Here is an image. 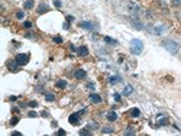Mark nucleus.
<instances>
[{"mask_svg": "<svg viewBox=\"0 0 181 136\" xmlns=\"http://www.w3.org/2000/svg\"><path fill=\"white\" fill-rule=\"evenodd\" d=\"M144 49V44H142V41L139 39H132L130 41V52H132L133 55H139L140 52Z\"/></svg>", "mask_w": 181, "mask_h": 136, "instance_id": "nucleus-1", "label": "nucleus"}, {"mask_svg": "<svg viewBox=\"0 0 181 136\" xmlns=\"http://www.w3.org/2000/svg\"><path fill=\"white\" fill-rule=\"evenodd\" d=\"M162 46L167 49V51H170L171 54H175V52L178 51V44H177V42H174V41H171V39H165V41H164Z\"/></svg>", "mask_w": 181, "mask_h": 136, "instance_id": "nucleus-2", "label": "nucleus"}, {"mask_svg": "<svg viewBox=\"0 0 181 136\" xmlns=\"http://www.w3.org/2000/svg\"><path fill=\"white\" fill-rule=\"evenodd\" d=\"M15 62L18 65H26V64L29 62V55L28 54H19V55H16Z\"/></svg>", "mask_w": 181, "mask_h": 136, "instance_id": "nucleus-3", "label": "nucleus"}, {"mask_svg": "<svg viewBox=\"0 0 181 136\" xmlns=\"http://www.w3.org/2000/svg\"><path fill=\"white\" fill-rule=\"evenodd\" d=\"M68 122H70L71 125H78V122H80V114L78 113H73L68 117Z\"/></svg>", "mask_w": 181, "mask_h": 136, "instance_id": "nucleus-4", "label": "nucleus"}, {"mask_svg": "<svg viewBox=\"0 0 181 136\" xmlns=\"http://www.w3.org/2000/svg\"><path fill=\"white\" fill-rule=\"evenodd\" d=\"M46 12H49V6L46 3H41L39 6H38V13H39V15L46 13Z\"/></svg>", "mask_w": 181, "mask_h": 136, "instance_id": "nucleus-5", "label": "nucleus"}, {"mask_svg": "<svg viewBox=\"0 0 181 136\" xmlns=\"http://www.w3.org/2000/svg\"><path fill=\"white\" fill-rule=\"evenodd\" d=\"M85 75H87V74H85L84 70H77L74 73V77L77 78V80H83V78H85Z\"/></svg>", "mask_w": 181, "mask_h": 136, "instance_id": "nucleus-6", "label": "nucleus"}, {"mask_svg": "<svg viewBox=\"0 0 181 136\" xmlns=\"http://www.w3.org/2000/svg\"><path fill=\"white\" fill-rule=\"evenodd\" d=\"M78 55L80 57H87L89 55V49H87V46H80V48L77 49Z\"/></svg>", "mask_w": 181, "mask_h": 136, "instance_id": "nucleus-7", "label": "nucleus"}, {"mask_svg": "<svg viewBox=\"0 0 181 136\" xmlns=\"http://www.w3.org/2000/svg\"><path fill=\"white\" fill-rule=\"evenodd\" d=\"M90 101H93V103H100L101 101V97L99 96V94H90Z\"/></svg>", "mask_w": 181, "mask_h": 136, "instance_id": "nucleus-8", "label": "nucleus"}, {"mask_svg": "<svg viewBox=\"0 0 181 136\" xmlns=\"http://www.w3.org/2000/svg\"><path fill=\"white\" fill-rule=\"evenodd\" d=\"M129 114L132 116V117H139V116H140V110H139V109H136V107H133V109H130Z\"/></svg>", "mask_w": 181, "mask_h": 136, "instance_id": "nucleus-9", "label": "nucleus"}, {"mask_svg": "<svg viewBox=\"0 0 181 136\" xmlns=\"http://www.w3.org/2000/svg\"><path fill=\"white\" fill-rule=\"evenodd\" d=\"M33 6H35V2H33V0H26L25 3H23V7H25L26 10H29V9H32Z\"/></svg>", "mask_w": 181, "mask_h": 136, "instance_id": "nucleus-10", "label": "nucleus"}, {"mask_svg": "<svg viewBox=\"0 0 181 136\" xmlns=\"http://www.w3.org/2000/svg\"><path fill=\"white\" fill-rule=\"evenodd\" d=\"M132 91H133V87H132V85H126L125 90H123V94H125V96H130V94H132Z\"/></svg>", "mask_w": 181, "mask_h": 136, "instance_id": "nucleus-11", "label": "nucleus"}, {"mask_svg": "<svg viewBox=\"0 0 181 136\" xmlns=\"http://www.w3.org/2000/svg\"><path fill=\"white\" fill-rule=\"evenodd\" d=\"M107 119L110 122H115L116 119H117V114H116L115 111H109V113H107Z\"/></svg>", "mask_w": 181, "mask_h": 136, "instance_id": "nucleus-12", "label": "nucleus"}, {"mask_svg": "<svg viewBox=\"0 0 181 136\" xmlns=\"http://www.w3.org/2000/svg\"><path fill=\"white\" fill-rule=\"evenodd\" d=\"M80 26L81 28H84V29H93V23H90V22H81L80 23Z\"/></svg>", "mask_w": 181, "mask_h": 136, "instance_id": "nucleus-13", "label": "nucleus"}, {"mask_svg": "<svg viewBox=\"0 0 181 136\" xmlns=\"http://www.w3.org/2000/svg\"><path fill=\"white\" fill-rule=\"evenodd\" d=\"M122 81V78L119 77V75H113V77H110V84H116V83H120Z\"/></svg>", "mask_w": 181, "mask_h": 136, "instance_id": "nucleus-14", "label": "nucleus"}, {"mask_svg": "<svg viewBox=\"0 0 181 136\" xmlns=\"http://www.w3.org/2000/svg\"><path fill=\"white\" fill-rule=\"evenodd\" d=\"M57 87L58 88H65L67 87V81L65 80H59L58 83H57Z\"/></svg>", "mask_w": 181, "mask_h": 136, "instance_id": "nucleus-15", "label": "nucleus"}, {"mask_svg": "<svg viewBox=\"0 0 181 136\" xmlns=\"http://www.w3.org/2000/svg\"><path fill=\"white\" fill-rule=\"evenodd\" d=\"M104 42H107V44H112V45H117V41H116V39H112V38H109V36L104 38Z\"/></svg>", "mask_w": 181, "mask_h": 136, "instance_id": "nucleus-16", "label": "nucleus"}, {"mask_svg": "<svg viewBox=\"0 0 181 136\" xmlns=\"http://www.w3.org/2000/svg\"><path fill=\"white\" fill-rule=\"evenodd\" d=\"M16 65H18V64H12V62H9V64H7L9 70L13 71V73H16V71H18V67H16Z\"/></svg>", "mask_w": 181, "mask_h": 136, "instance_id": "nucleus-17", "label": "nucleus"}, {"mask_svg": "<svg viewBox=\"0 0 181 136\" xmlns=\"http://www.w3.org/2000/svg\"><path fill=\"white\" fill-rule=\"evenodd\" d=\"M101 132L103 133H112L113 132V127H110V126H104V127L101 129Z\"/></svg>", "mask_w": 181, "mask_h": 136, "instance_id": "nucleus-18", "label": "nucleus"}, {"mask_svg": "<svg viewBox=\"0 0 181 136\" xmlns=\"http://www.w3.org/2000/svg\"><path fill=\"white\" fill-rule=\"evenodd\" d=\"M45 99L48 100V101H54V100H55V96L51 94V93H48V94H45Z\"/></svg>", "mask_w": 181, "mask_h": 136, "instance_id": "nucleus-19", "label": "nucleus"}, {"mask_svg": "<svg viewBox=\"0 0 181 136\" xmlns=\"http://www.w3.org/2000/svg\"><path fill=\"white\" fill-rule=\"evenodd\" d=\"M97 126H99V125H97L96 122H91V123L89 125V129H97Z\"/></svg>", "mask_w": 181, "mask_h": 136, "instance_id": "nucleus-20", "label": "nucleus"}, {"mask_svg": "<svg viewBox=\"0 0 181 136\" xmlns=\"http://www.w3.org/2000/svg\"><path fill=\"white\" fill-rule=\"evenodd\" d=\"M23 16H25V12H18L16 13V18L18 19H23Z\"/></svg>", "mask_w": 181, "mask_h": 136, "instance_id": "nucleus-21", "label": "nucleus"}, {"mask_svg": "<svg viewBox=\"0 0 181 136\" xmlns=\"http://www.w3.org/2000/svg\"><path fill=\"white\" fill-rule=\"evenodd\" d=\"M167 122H168V120H167V117L161 119V120L158 122V126H161V125H167Z\"/></svg>", "mask_w": 181, "mask_h": 136, "instance_id": "nucleus-22", "label": "nucleus"}, {"mask_svg": "<svg viewBox=\"0 0 181 136\" xmlns=\"http://www.w3.org/2000/svg\"><path fill=\"white\" fill-rule=\"evenodd\" d=\"M172 6H181V0H172Z\"/></svg>", "mask_w": 181, "mask_h": 136, "instance_id": "nucleus-23", "label": "nucleus"}, {"mask_svg": "<svg viewBox=\"0 0 181 136\" xmlns=\"http://www.w3.org/2000/svg\"><path fill=\"white\" fill-rule=\"evenodd\" d=\"M23 26H25V28H28V29H29V28H32V22H29V20H26V22L23 23Z\"/></svg>", "mask_w": 181, "mask_h": 136, "instance_id": "nucleus-24", "label": "nucleus"}, {"mask_svg": "<svg viewBox=\"0 0 181 136\" xmlns=\"http://www.w3.org/2000/svg\"><path fill=\"white\" fill-rule=\"evenodd\" d=\"M54 42H55V44H61V42H62V38L55 36V38H54Z\"/></svg>", "mask_w": 181, "mask_h": 136, "instance_id": "nucleus-25", "label": "nucleus"}, {"mask_svg": "<svg viewBox=\"0 0 181 136\" xmlns=\"http://www.w3.org/2000/svg\"><path fill=\"white\" fill-rule=\"evenodd\" d=\"M80 135H90V130H87V129H83V130H80Z\"/></svg>", "mask_w": 181, "mask_h": 136, "instance_id": "nucleus-26", "label": "nucleus"}, {"mask_svg": "<svg viewBox=\"0 0 181 136\" xmlns=\"http://www.w3.org/2000/svg\"><path fill=\"white\" fill-rule=\"evenodd\" d=\"M18 122H19V117H13V119L10 120V123H12V125H16Z\"/></svg>", "mask_w": 181, "mask_h": 136, "instance_id": "nucleus-27", "label": "nucleus"}, {"mask_svg": "<svg viewBox=\"0 0 181 136\" xmlns=\"http://www.w3.org/2000/svg\"><path fill=\"white\" fill-rule=\"evenodd\" d=\"M54 4H55V7H61V2H59V0H55Z\"/></svg>", "mask_w": 181, "mask_h": 136, "instance_id": "nucleus-28", "label": "nucleus"}, {"mask_svg": "<svg viewBox=\"0 0 181 136\" xmlns=\"http://www.w3.org/2000/svg\"><path fill=\"white\" fill-rule=\"evenodd\" d=\"M29 106H30V107H36L38 103H36V101H29Z\"/></svg>", "mask_w": 181, "mask_h": 136, "instance_id": "nucleus-29", "label": "nucleus"}, {"mask_svg": "<svg viewBox=\"0 0 181 136\" xmlns=\"http://www.w3.org/2000/svg\"><path fill=\"white\" fill-rule=\"evenodd\" d=\"M115 100H116V101H120V100H122V97L119 96V94H115Z\"/></svg>", "mask_w": 181, "mask_h": 136, "instance_id": "nucleus-30", "label": "nucleus"}, {"mask_svg": "<svg viewBox=\"0 0 181 136\" xmlns=\"http://www.w3.org/2000/svg\"><path fill=\"white\" fill-rule=\"evenodd\" d=\"M36 116H38V114L35 113V111H30V113H29V117H36Z\"/></svg>", "mask_w": 181, "mask_h": 136, "instance_id": "nucleus-31", "label": "nucleus"}, {"mask_svg": "<svg viewBox=\"0 0 181 136\" xmlns=\"http://www.w3.org/2000/svg\"><path fill=\"white\" fill-rule=\"evenodd\" d=\"M57 135H65V130H62V129H61V130H58V133H57Z\"/></svg>", "mask_w": 181, "mask_h": 136, "instance_id": "nucleus-32", "label": "nucleus"}, {"mask_svg": "<svg viewBox=\"0 0 181 136\" xmlns=\"http://www.w3.org/2000/svg\"><path fill=\"white\" fill-rule=\"evenodd\" d=\"M73 19H74V18H73V16H67V22H71Z\"/></svg>", "mask_w": 181, "mask_h": 136, "instance_id": "nucleus-33", "label": "nucleus"}, {"mask_svg": "<svg viewBox=\"0 0 181 136\" xmlns=\"http://www.w3.org/2000/svg\"><path fill=\"white\" fill-rule=\"evenodd\" d=\"M70 48H71V51H77V48H75L74 45H70Z\"/></svg>", "mask_w": 181, "mask_h": 136, "instance_id": "nucleus-34", "label": "nucleus"}, {"mask_svg": "<svg viewBox=\"0 0 181 136\" xmlns=\"http://www.w3.org/2000/svg\"><path fill=\"white\" fill-rule=\"evenodd\" d=\"M87 87H89V88H93V87H94V84H93V83H89V84H87Z\"/></svg>", "mask_w": 181, "mask_h": 136, "instance_id": "nucleus-35", "label": "nucleus"}, {"mask_svg": "<svg viewBox=\"0 0 181 136\" xmlns=\"http://www.w3.org/2000/svg\"><path fill=\"white\" fill-rule=\"evenodd\" d=\"M12 135H13V136H20V133H19V132H13Z\"/></svg>", "mask_w": 181, "mask_h": 136, "instance_id": "nucleus-36", "label": "nucleus"}]
</instances>
